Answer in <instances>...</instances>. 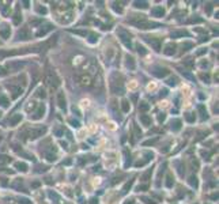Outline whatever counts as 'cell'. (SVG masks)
<instances>
[{"label":"cell","mask_w":219,"mask_h":204,"mask_svg":"<svg viewBox=\"0 0 219 204\" xmlns=\"http://www.w3.org/2000/svg\"><path fill=\"white\" fill-rule=\"evenodd\" d=\"M10 36H11V29H10L8 25H1V27H0V37L4 40H8Z\"/></svg>","instance_id":"11"},{"label":"cell","mask_w":219,"mask_h":204,"mask_svg":"<svg viewBox=\"0 0 219 204\" xmlns=\"http://www.w3.org/2000/svg\"><path fill=\"white\" fill-rule=\"evenodd\" d=\"M0 8H1V12H3L4 15L7 14V10L10 8V6H0Z\"/></svg>","instance_id":"51"},{"label":"cell","mask_w":219,"mask_h":204,"mask_svg":"<svg viewBox=\"0 0 219 204\" xmlns=\"http://www.w3.org/2000/svg\"><path fill=\"white\" fill-rule=\"evenodd\" d=\"M207 12H208V14L211 12V6H210V4H208V7H207Z\"/></svg>","instance_id":"58"},{"label":"cell","mask_w":219,"mask_h":204,"mask_svg":"<svg viewBox=\"0 0 219 204\" xmlns=\"http://www.w3.org/2000/svg\"><path fill=\"white\" fill-rule=\"evenodd\" d=\"M189 23H201V22H203V19L201 18H192V19H189Z\"/></svg>","instance_id":"42"},{"label":"cell","mask_w":219,"mask_h":204,"mask_svg":"<svg viewBox=\"0 0 219 204\" xmlns=\"http://www.w3.org/2000/svg\"><path fill=\"white\" fill-rule=\"evenodd\" d=\"M7 89L10 90L11 97L14 98V99H16V98H18L19 95H22V93H23V89H22L21 86H15V84H7Z\"/></svg>","instance_id":"7"},{"label":"cell","mask_w":219,"mask_h":204,"mask_svg":"<svg viewBox=\"0 0 219 204\" xmlns=\"http://www.w3.org/2000/svg\"><path fill=\"white\" fill-rule=\"evenodd\" d=\"M57 105H59L60 109H64L67 108V104H65V97H64V93L59 91L57 93Z\"/></svg>","instance_id":"13"},{"label":"cell","mask_w":219,"mask_h":204,"mask_svg":"<svg viewBox=\"0 0 219 204\" xmlns=\"http://www.w3.org/2000/svg\"><path fill=\"white\" fill-rule=\"evenodd\" d=\"M146 163H147L146 161H138V162L135 163V166H136V167H140V166H144Z\"/></svg>","instance_id":"49"},{"label":"cell","mask_w":219,"mask_h":204,"mask_svg":"<svg viewBox=\"0 0 219 204\" xmlns=\"http://www.w3.org/2000/svg\"><path fill=\"white\" fill-rule=\"evenodd\" d=\"M124 204H135V200H133V199H129V200H127Z\"/></svg>","instance_id":"53"},{"label":"cell","mask_w":219,"mask_h":204,"mask_svg":"<svg viewBox=\"0 0 219 204\" xmlns=\"http://www.w3.org/2000/svg\"><path fill=\"white\" fill-rule=\"evenodd\" d=\"M52 30V25H45L44 29H40L38 31H37V37H41V36H45L48 31H50Z\"/></svg>","instance_id":"20"},{"label":"cell","mask_w":219,"mask_h":204,"mask_svg":"<svg viewBox=\"0 0 219 204\" xmlns=\"http://www.w3.org/2000/svg\"><path fill=\"white\" fill-rule=\"evenodd\" d=\"M44 113H45V105L40 104L37 106V110L34 112V114L31 116V120H40V118H42L44 117Z\"/></svg>","instance_id":"10"},{"label":"cell","mask_w":219,"mask_h":204,"mask_svg":"<svg viewBox=\"0 0 219 204\" xmlns=\"http://www.w3.org/2000/svg\"><path fill=\"white\" fill-rule=\"evenodd\" d=\"M21 120H22V114H15L14 117L10 120V125H11V127H14V125H16L19 121H21Z\"/></svg>","instance_id":"23"},{"label":"cell","mask_w":219,"mask_h":204,"mask_svg":"<svg viewBox=\"0 0 219 204\" xmlns=\"http://www.w3.org/2000/svg\"><path fill=\"white\" fill-rule=\"evenodd\" d=\"M132 184H133V180H131L129 182L125 184V186H124V189H123V192H124V193H125V192H128V189H129L131 186H132Z\"/></svg>","instance_id":"40"},{"label":"cell","mask_w":219,"mask_h":204,"mask_svg":"<svg viewBox=\"0 0 219 204\" xmlns=\"http://www.w3.org/2000/svg\"><path fill=\"white\" fill-rule=\"evenodd\" d=\"M197 110L200 112L201 120H207V118H208V113H207V109H206L204 105H199V106H197Z\"/></svg>","instance_id":"17"},{"label":"cell","mask_w":219,"mask_h":204,"mask_svg":"<svg viewBox=\"0 0 219 204\" xmlns=\"http://www.w3.org/2000/svg\"><path fill=\"white\" fill-rule=\"evenodd\" d=\"M176 44H173V42H169V44L165 46V49H163V53L166 55V56H173V55L176 53Z\"/></svg>","instance_id":"12"},{"label":"cell","mask_w":219,"mask_h":204,"mask_svg":"<svg viewBox=\"0 0 219 204\" xmlns=\"http://www.w3.org/2000/svg\"><path fill=\"white\" fill-rule=\"evenodd\" d=\"M151 74L157 78H165L166 75H169V69L165 67H154L151 69Z\"/></svg>","instance_id":"8"},{"label":"cell","mask_w":219,"mask_h":204,"mask_svg":"<svg viewBox=\"0 0 219 204\" xmlns=\"http://www.w3.org/2000/svg\"><path fill=\"white\" fill-rule=\"evenodd\" d=\"M147 189H148V184H144V185H139V186H138V191H139V192H140V191H147Z\"/></svg>","instance_id":"45"},{"label":"cell","mask_w":219,"mask_h":204,"mask_svg":"<svg viewBox=\"0 0 219 204\" xmlns=\"http://www.w3.org/2000/svg\"><path fill=\"white\" fill-rule=\"evenodd\" d=\"M173 185H174V178L169 174L167 177H166V186H167V188H172Z\"/></svg>","instance_id":"28"},{"label":"cell","mask_w":219,"mask_h":204,"mask_svg":"<svg viewBox=\"0 0 219 204\" xmlns=\"http://www.w3.org/2000/svg\"><path fill=\"white\" fill-rule=\"evenodd\" d=\"M36 11L38 12L40 15H45V14H46V12H48V10L45 8L44 6H42V7H41V6H37V7H36Z\"/></svg>","instance_id":"34"},{"label":"cell","mask_w":219,"mask_h":204,"mask_svg":"<svg viewBox=\"0 0 219 204\" xmlns=\"http://www.w3.org/2000/svg\"><path fill=\"white\" fill-rule=\"evenodd\" d=\"M75 79H76V82L79 83V84H82V86H84V87H90V86L93 84V78H91V75H90V74H86V72L75 75Z\"/></svg>","instance_id":"4"},{"label":"cell","mask_w":219,"mask_h":204,"mask_svg":"<svg viewBox=\"0 0 219 204\" xmlns=\"http://www.w3.org/2000/svg\"><path fill=\"white\" fill-rule=\"evenodd\" d=\"M170 128H172V131H174V132H177V131L181 129V121L180 120H172V123H170Z\"/></svg>","instance_id":"18"},{"label":"cell","mask_w":219,"mask_h":204,"mask_svg":"<svg viewBox=\"0 0 219 204\" xmlns=\"http://www.w3.org/2000/svg\"><path fill=\"white\" fill-rule=\"evenodd\" d=\"M150 109V105L147 104V102H140V105H139V110L140 112H147V110Z\"/></svg>","instance_id":"29"},{"label":"cell","mask_w":219,"mask_h":204,"mask_svg":"<svg viewBox=\"0 0 219 204\" xmlns=\"http://www.w3.org/2000/svg\"><path fill=\"white\" fill-rule=\"evenodd\" d=\"M142 200L144 201L146 204H157L154 200H151V199H148V197H142Z\"/></svg>","instance_id":"43"},{"label":"cell","mask_w":219,"mask_h":204,"mask_svg":"<svg viewBox=\"0 0 219 204\" xmlns=\"http://www.w3.org/2000/svg\"><path fill=\"white\" fill-rule=\"evenodd\" d=\"M46 159L49 161V162H55V161H56V155L55 154H46Z\"/></svg>","instance_id":"41"},{"label":"cell","mask_w":219,"mask_h":204,"mask_svg":"<svg viewBox=\"0 0 219 204\" xmlns=\"http://www.w3.org/2000/svg\"><path fill=\"white\" fill-rule=\"evenodd\" d=\"M31 186H33V188H37V186H40V182H34Z\"/></svg>","instance_id":"56"},{"label":"cell","mask_w":219,"mask_h":204,"mask_svg":"<svg viewBox=\"0 0 219 204\" xmlns=\"http://www.w3.org/2000/svg\"><path fill=\"white\" fill-rule=\"evenodd\" d=\"M165 118H166V114H163V113H161V114L158 116V121H159V123H162V121H165Z\"/></svg>","instance_id":"50"},{"label":"cell","mask_w":219,"mask_h":204,"mask_svg":"<svg viewBox=\"0 0 219 204\" xmlns=\"http://www.w3.org/2000/svg\"><path fill=\"white\" fill-rule=\"evenodd\" d=\"M113 8H114L116 12H120V14L123 12V8H121V7H117V3H113Z\"/></svg>","instance_id":"46"},{"label":"cell","mask_w":219,"mask_h":204,"mask_svg":"<svg viewBox=\"0 0 219 204\" xmlns=\"http://www.w3.org/2000/svg\"><path fill=\"white\" fill-rule=\"evenodd\" d=\"M151 15H152V16H157V18H161V16L165 15V10L162 8V6H157L151 10Z\"/></svg>","instance_id":"14"},{"label":"cell","mask_w":219,"mask_h":204,"mask_svg":"<svg viewBox=\"0 0 219 204\" xmlns=\"http://www.w3.org/2000/svg\"><path fill=\"white\" fill-rule=\"evenodd\" d=\"M184 65H187V67L192 68V67H195V61H193L192 59H185V60H184Z\"/></svg>","instance_id":"36"},{"label":"cell","mask_w":219,"mask_h":204,"mask_svg":"<svg viewBox=\"0 0 219 204\" xmlns=\"http://www.w3.org/2000/svg\"><path fill=\"white\" fill-rule=\"evenodd\" d=\"M45 83L48 86H50L52 89H56L60 84V78L57 76V74L52 69H48L46 74H45Z\"/></svg>","instance_id":"3"},{"label":"cell","mask_w":219,"mask_h":204,"mask_svg":"<svg viewBox=\"0 0 219 204\" xmlns=\"http://www.w3.org/2000/svg\"><path fill=\"white\" fill-rule=\"evenodd\" d=\"M56 135L57 136H61L63 135V132H61V129H60V128H57V129H56Z\"/></svg>","instance_id":"54"},{"label":"cell","mask_w":219,"mask_h":204,"mask_svg":"<svg viewBox=\"0 0 219 204\" xmlns=\"http://www.w3.org/2000/svg\"><path fill=\"white\" fill-rule=\"evenodd\" d=\"M91 204H98V200L97 199H91Z\"/></svg>","instance_id":"55"},{"label":"cell","mask_w":219,"mask_h":204,"mask_svg":"<svg viewBox=\"0 0 219 204\" xmlns=\"http://www.w3.org/2000/svg\"><path fill=\"white\" fill-rule=\"evenodd\" d=\"M15 169H18L19 172H23L25 173V172H27V169H29V167H27V165L25 162H16V163H15Z\"/></svg>","instance_id":"22"},{"label":"cell","mask_w":219,"mask_h":204,"mask_svg":"<svg viewBox=\"0 0 219 204\" xmlns=\"http://www.w3.org/2000/svg\"><path fill=\"white\" fill-rule=\"evenodd\" d=\"M121 109H123V112H124V113H128V112H129L131 105H129V102H128L127 99H123V101H121Z\"/></svg>","instance_id":"24"},{"label":"cell","mask_w":219,"mask_h":204,"mask_svg":"<svg viewBox=\"0 0 219 204\" xmlns=\"http://www.w3.org/2000/svg\"><path fill=\"white\" fill-rule=\"evenodd\" d=\"M117 36H119V38L121 40L123 44L131 49V34L129 33H128L125 29H119L117 30Z\"/></svg>","instance_id":"5"},{"label":"cell","mask_w":219,"mask_h":204,"mask_svg":"<svg viewBox=\"0 0 219 204\" xmlns=\"http://www.w3.org/2000/svg\"><path fill=\"white\" fill-rule=\"evenodd\" d=\"M195 114L193 113H185V120H187L188 123H195Z\"/></svg>","instance_id":"31"},{"label":"cell","mask_w":219,"mask_h":204,"mask_svg":"<svg viewBox=\"0 0 219 204\" xmlns=\"http://www.w3.org/2000/svg\"><path fill=\"white\" fill-rule=\"evenodd\" d=\"M97 41H98V34L91 33V34H90V38H89V42H90V44H95Z\"/></svg>","instance_id":"35"},{"label":"cell","mask_w":219,"mask_h":204,"mask_svg":"<svg viewBox=\"0 0 219 204\" xmlns=\"http://www.w3.org/2000/svg\"><path fill=\"white\" fill-rule=\"evenodd\" d=\"M0 114H1V113H0Z\"/></svg>","instance_id":"59"},{"label":"cell","mask_w":219,"mask_h":204,"mask_svg":"<svg viewBox=\"0 0 219 204\" xmlns=\"http://www.w3.org/2000/svg\"><path fill=\"white\" fill-rule=\"evenodd\" d=\"M178 37H189V33L187 30H177L172 33V38H178Z\"/></svg>","instance_id":"16"},{"label":"cell","mask_w":219,"mask_h":204,"mask_svg":"<svg viewBox=\"0 0 219 204\" xmlns=\"http://www.w3.org/2000/svg\"><path fill=\"white\" fill-rule=\"evenodd\" d=\"M204 53H207V49H206V48H201L200 50L196 52V56H201V55H204Z\"/></svg>","instance_id":"44"},{"label":"cell","mask_w":219,"mask_h":204,"mask_svg":"<svg viewBox=\"0 0 219 204\" xmlns=\"http://www.w3.org/2000/svg\"><path fill=\"white\" fill-rule=\"evenodd\" d=\"M199 76H200V79L203 80L204 83H210V75H208V74H204V72H201V74L199 75Z\"/></svg>","instance_id":"33"},{"label":"cell","mask_w":219,"mask_h":204,"mask_svg":"<svg viewBox=\"0 0 219 204\" xmlns=\"http://www.w3.org/2000/svg\"><path fill=\"white\" fill-rule=\"evenodd\" d=\"M189 184H191V186H193V188H197V186H199L197 178H196L195 176H191V177H189Z\"/></svg>","instance_id":"27"},{"label":"cell","mask_w":219,"mask_h":204,"mask_svg":"<svg viewBox=\"0 0 219 204\" xmlns=\"http://www.w3.org/2000/svg\"><path fill=\"white\" fill-rule=\"evenodd\" d=\"M8 104L10 102H8V99H7L6 97H0V105H1V106L6 108V106H8Z\"/></svg>","instance_id":"39"},{"label":"cell","mask_w":219,"mask_h":204,"mask_svg":"<svg viewBox=\"0 0 219 204\" xmlns=\"http://www.w3.org/2000/svg\"><path fill=\"white\" fill-rule=\"evenodd\" d=\"M151 174H152V170H147V172L142 176L140 180H142V181H148V180H150V177H151Z\"/></svg>","instance_id":"32"},{"label":"cell","mask_w":219,"mask_h":204,"mask_svg":"<svg viewBox=\"0 0 219 204\" xmlns=\"http://www.w3.org/2000/svg\"><path fill=\"white\" fill-rule=\"evenodd\" d=\"M167 94V91H166V90H162V91H161V95H166Z\"/></svg>","instance_id":"57"},{"label":"cell","mask_w":219,"mask_h":204,"mask_svg":"<svg viewBox=\"0 0 219 204\" xmlns=\"http://www.w3.org/2000/svg\"><path fill=\"white\" fill-rule=\"evenodd\" d=\"M146 41L148 42V44L151 45V46L154 48L157 52H159L161 50V44H162V40L161 38H150V37H144Z\"/></svg>","instance_id":"9"},{"label":"cell","mask_w":219,"mask_h":204,"mask_svg":"<svg viewBox=\"0 0 219 204\" xmlns=\"http://www.w3.org/2000/svg\"><path fill=\"white\" fill-rule=\"evenodd\" d=\"M181 48H182V52H187V50H189L191 48H193V44L192 42H189V41H187V42H184L182 45H181Z\"/></svg>","instance_id":"26"},{"label":"cell","mask_w":219,"mask_h":204,"mask_svg":"<svg viewBox=\"0 0 219 204\" xmlns=\"http://www.w3.org/2000/svg\"><path fill=\"white\" fill-rule=\"evenodd\" d=\"M6 75H7V71L0 65V76H6Z\"/></svg>","instance_id":"52"},{"label":"cell","mask_w":219,"mask_h":204,"mask_svg":"<svg viewBox=\"0 0 219 204\" xmlns=\"http://www.w3.org/2000/svg\"><path fill=\"white\" fill-rule=\"evenodd\" d=\"M31 38V34H30L29 27H21L18 33H16V40L18 41H26V40Z\"/></svg>","instance_id":"6"},{"label":"cell","mask_w":219,"mask_h":204,"mask_svg":"<svg viewBox=\"0 0 219 204\" xmlns=\"http://www.w3.org/2000/svg\"><path fill=\"white\" fill-rule=\"evenodd\" d=\"M68 123H70V124H71L74 128H79V127H80V123L78 121V120H74V118H70Z\"/></svg>","instance_id":"37"},{"label":"cell","mask_w":219,"mask_h":204,"mask_svg":"<svg viewBox=\"0 0 219 204\" xmlns=\"http://www.w3.org/2000/svg\"><path fill=\"white\" fill-rule=\"evenodd\" d=\"M136 49H138V52H139V55H146L147 53V50L144 49V46H142L140 44H136Z\"/></svg>","instance_id":"38"},{"label":"cell","mask_w":219,"mask_h":204,"mask_svg":"<svg viewBox=\"0 0 219 204\" xmlns=\"http://www.w3.org/2000/svg\"><path fill=\"white\" fill-rule=\"evenodd\" d=\"M110 90L114 94H124V78H123V75L114 72L110 76Z\"/></svg>","instance_id":"1"},{"label":"cell","mask_w":219,"mask_h":204,"mask_svg":"<svg viewBox=\"0 0 219 204\" xmlns=\"http://www.w3.org/2000/svg\"><path fill=\"white\" fill-rule=\"evenodd\" d=\"M22 21V14L21 11H19V7H16V10H15V14H14V23L15 25H19Z\"/></svg>","instance_id":"21"},{"label":"cell","mask_w":219,"mask_h":204,"mask_svg":"<svg viewBox=\"0 0 219 204\" xmlns=\"http://www.w3.org/2000/svg\"><path fill=\"white\" fill-rule=\"evenodd\" d=\"M157 140H158V137H155V139H152V140H147V142H144V143H143V144H144V146H150V144H154V143L157 142Z\"/></svg>","instance_id":"47"},{"label":"cell","mask_w":219,"mask_h":204,"mask_svg":"<svg viewBox=\"0 0 219 204\" xmlns=\"http://www.w3.org/2000/svg\"><path fill=\"white\" fill-rule=\"evenodd\" d=\"M125 65H127V68H129V69H135V60H133L132 56H127V59H125Z\"/></svg>","instance_id":"19"},{"label":"cell","mask_w":219,"mask_h":204,"mask_svg":"<svg viewBox=\"0 0 219 204\" xmlns=\"http://www.w3.org/2000/svg\"><path fill=\"white\" fill-rule=\"evenodd\" d=\"M177 82H178V79L176 76H172V78H169V79L166 80V83H167L169 86H176V84H177Z\"/></svg>","instance_id":"30"},{"label":"cell","mask_w":219,"mask_h":204,"mask_svg":"<svg viewBox=\"0 0 219 204\" xmlns=\"http://www.w3.org/2000/svg\"><path fill=\"white\" fill-rule=\"evenodd\" d=\"M133 6L136 7V8H147L148 7V3L147 1H135Z\"/></svg>","instance_id":"25"},{"label":"cell","mask_w":219,"mask_h":204,"mask_svg":"<svg viewBox=\"0 0 219 204\" xmlns=\"http://www.w3.org/2000/svg\"><path fill=\"white\" fill-rule=\"evenodd\" d=\"M37 95H38V97H42V98H44V97H45L44 89H38V90H37Z\"/></svg>","instance_id":"48"},{"label":"cell","mask_w":219,"mask_h":204,"mask_svg":"<svg viewBox=\"0 0 219 204\" xmlns=\"http://www.w3.org/2000/svg\"><path fill=\"white\" fill-rule=\"evenodd\" d=\"M139 118H140V121H142L143 125H146V127H150V125H151V117H150L148 114L140 113V114H139Z\"/></svg>","instance_id":"15"},{"label":"cell","mask_w":219,"mask_h":204,"mask_svg":"<svg viewBox=\"0 0 219 204\" xmlns=\"http://www.w3.org/2000/svg\"><path fill=\"white\" fill-rule=\"evenodd\" d=\"M46 132V128L45 127H38V128H33V129H29V128H26V129L23 131L22 133H19V136H27L30 140H34L37 139V137H40V136H42L44 133Z\"/></svg>","instance_id":"2"}]
</instances>
